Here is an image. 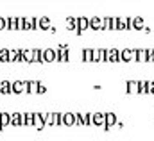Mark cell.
<instances>
[{
    "label": "cell",
    "instance_id": "obj_1",
    "mask_svg": "<svg viewBox=\"0 0 154 141\" xmlns=\"http://www.w3.org/2000/svg\"><path fill=\"white\" fill-rule=\"evenodd\" d=\"M86 29H90V18H86V16H79V18H77V31H75L77 36H82Z\"/></svg>",
    "mask_w": 154,
    "mask_h": 141
},
{
    "label": "cell",
    "instance_id": "obj_2",
    "mask_svg": "<svg viewBox=\"0 0 154 141\" xmlns=\"http://www.w3.org/2000/svg\"><path fill=\"white\" fill-rule=\"evenodd\" d=\"M106 61L108 63H120V50L118 48H108L106 50Z\"/></svg>",
    "mask_w": 154,
    "mask_h": 141
},
{
    "label": "cell",
    "instance_id": "obj_3",
    "mask_svg": "<svg viewBox=\"0 0 154 141\" xmlns=\"http://www.w3.org/2000/svg\"><path fill=\"white\" fill-rule=\"evenodd\" d=\"M129 61H134V48L120 50V63H129Z\"/></svg>",
    "mask_w": 154,
    "mask_h": 141
},
{
    "label": "cell",
    "instance_id": "obj_4",
    "mask_svg": "<svg viewBox=\"0 0 154 141\" xmlns=\"http://www.w3.org/2000/svg\"><path fill=\"white\" fill-rule=\"evenodd\" d=\"M90 29H91V31H104V20H102L100 16L90 18Z\"/></svg>",
    "mask_w": 154,
    "mask_h": 141
},
{
    "label": "cell",
    "instance_id": "obj_5",
    "mask_svg": "<svg viewBox=\"0 0 154 141\" xmlns=\"http://www.w3.org/2000/svg\"><path fill=\"white\" fill-rule=\"evenodd\" d=\"M104 116H106L104 130H106V132H109V130H111V127L116 125V114H115V112H104Z\"/></svg>",
    "mask_w": 154,
    "mask_h": 141
},
{
    "label": "cell",
    "instance_id": "obj_6",
    "mask_svg": "<svg viewBox=\"0 0 154 141\" xmlns=\"http://www.w3.org/2000/svg\"><path fill=\"white\" fill-rule=\"evenodd\" d=\"M106 61V48H95L91 63H104Z\"/></svg>",
    "mask_w": 154,
    "mask_h": 141
},
{
    "label": "cell",
    "instance_id": "obj_7",
    "mask_svg": "<svg viewBox=\"0 0 154 141\" xmlns=\"http://www.w3.org/2000/svg\"><path fill=\"white\" fill-rule=\"evenodd\" d=\"M104 123H106L104 112H95V114H91V125H95V127H104Z\"/></svg>",
    "mask_w": 154,
    "mask_h": 141
},
{
    "label": "cell",
    "instance_id": "obj_8",
    "mask_svg": "<svg viewBox=\"0 0 154 141\" xmlns=\"http://www.w3.org/2000/svg\"><path fill=\"white\" fill-rule=\"evenodd\" d=\"M134 61L136 63H147V50L145 48H134Z\"/></svg>",
    "mask_w": 154,
    "mask_h": 141
},
{
    "label": "cell",
    "instance_id": "obj_9",
    "mask_svg": "<svg viewBox=\"0 0 154 141\" xmlns=\"http://www.w3.org/2000/svg\"><path fill=\"white\" fill-rule=\"evenodd\" d=\"M131 25H133V31H142L145 27V20L142 16H134L133 22H131Z\"/></svg>",
    "mask_w": 154,
    "mask_h": 141
},
{
    "label": "cell",
    "instance_id": "obj_10",
    "mask_svg": "<svg viewBox=\"0 0 154 141\" xmlns=\"http://www.w3.org/2000/svg\"><path fill=\"white\" fill-rule=\"evenodd\" d=\"M91 59H93V48H84L82 50V61L91 63Z\"/></svg>",
    "mask_w": 154,
    "mask_h": 141
},
{
    "label": "cell",
    "instance_id": "obj_11",
    "mask_svg": "<svg viewBox=\"0 0 154 141\" xmlns=\"http://www.w3.org/2000/svg\"><path fill=\"white\" fill-rule=\"evenodd\" d=\"M127 93H138V80H127Z\"/></svg>",
    "mask_w": 154,
    "mask_h": 141
},
{
    "label": "cell",
    "instance_id": "obj_12",
    "mask_svg": "<svg viewBox=\"0 0 154 141\" xmlns=\"http://www.w3.org/2000/svg\"><path fill=\"white\" fill-rule=\"evenodd\" d=\"M138 93H149V80H138Z\"/></svg>",
    "mask_w": 154,
    "mask_h": 141
},
{
    "label": "cell",
    "instance_id": "obj_13",
    "mask_svg": "<svg viewBox=\"0 0 154 141\" xmlns=\"http://www.w3.org/2000/svg\"><path fill=\"white\" fill-rule=\"evenodd\" d=\"M63 123L65 125H75V114H65Z\"/></svg>",
    "mask_w": 154,
    "mask_h": 141
},
{
    "label": "cell",
    "instance_id": "obj_14",
    "mask_svg": "<svg viewBox=\"0 0 154 141\" xmlns=\"http://www.w3.org/2000/svg\"><path fill=\"white\" fill-rule=\"evenodd\" d=\"M66 27L70 31H77V18H68L66 20Z\"/></svg>",
    "mask_w": 154,
    "mask_h": 141
},
{
    "label": "cell",
    "instance_id": "obj_15",
    "mask_svg": "<svg viewBox=\"0 0 154 141\" xmlns=\"http://www.w3.org/2000/svg\"><path fill=\"white\" fill-rule=\"evenodd\" d=\"M86 125H91V112L82 114V127H86Z\"/></svg>",
    "mask_w": 154,
    "mask_h": 141
},
{
    "label": "cell",
    "instance_id": "obj_16",
    "mask_svg": "<svg viewBox=\"0 0 154 141\" xmlns=\"http://www.w3.org/2000/svg\"><path fill=\"white\" fill-rule=\"evenodd\" d=\"M147 63H154V48L147 50Z\"/></svg>",
    "mask_w": 154,
    "mask_h": 141
},
{
    "label": "cell",
    "instance_id": "obj_17",
    "mask_svg": "<svg viewBox=\"0 0 154 141\" xmlns=\"http://www.w3.org/2000/svg\"><path fill=\"white\" fill-rule=\"evenodd\" d=\"M45 56H47V59H48V61H52V59L56 57V54H54V50H47V54H45Z\"/></svg>",
    "mask_w": 154,
    "mask_h": 141
},
{
    "label": "cell",
    "instance_id": "obj_18",
    "mask_svg": "<svg viewBox=\"0 0 154 141\" xmlns=\"http://www.w3.org/2000/svg\"><path fill=\"white\" fill-rule=\"evenodd\" d=\"M149 93L154 95V80H149Z\"/></svg>",
    "mask_w": 154,
    "mask_h": 141
},
{
    "label": "cell",
    "instance_id": "obj_19",
    "mask_svg": "<svg viewBox=\"0 0 154 141\" xmlns=\"http://www.w3.org/2000/svg\"><path fill=\"white\" fill-rule=\"evenodd\" d=\"M54 118H56V123H61V114H56Z\"/></svg>",
    "mask_w": 154,
    "mask_h": 141
}]
</instances>
